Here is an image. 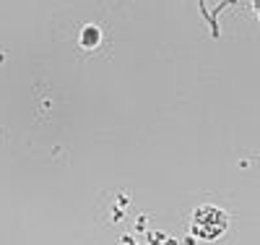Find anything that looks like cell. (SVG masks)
I'll return each instance as SVG.
<instances>
[{
  "label": "cell",
  "mask_w": 260,
  "mask_h": 245,
  "mask_svg": "<svg viewBox=\"0 0 260 245\" xmlns=\"http://www.w3.org/2000/svg\"><path fill=\"white\" fill-rule=\"evenodd\" d=\"M229 227V216L216 209V206H201L198 211L192 214V222H190V230L195 237L201 240H216L221 237Z\"/></svg>",
  "instance_id": "cell-1"
},
{
  "label": "cell",
  "mask_w": 260,
  "mask_h": 245,
  "mask_svg": "<svg viewBox=\"0 0 260 245\" xmlns=\"http://www.w3.org/2000/svg\"><path fill=\"white\" fill-rule=\"evenodd\" d=\"M96 42H99V29L96 26H86L81 32V44H83V47H94Z\"/></svg>",
  "instance_id": "cell-2"
},
{
  "label": "cell",
  "mask_w": 260,
  "mask_h": 245,
  "mask_svg": "<svg viewBox=\"0 0 260 245\" xmlns=\"http://www.w3.org/2000/svg\"><path fill=\"white\" fill-rule=\"evenodd\" d=\"M255 11H257V13H260V3H255Z\"/></svg>",
  "instance_id": "cell-3"
}]
</instances>
